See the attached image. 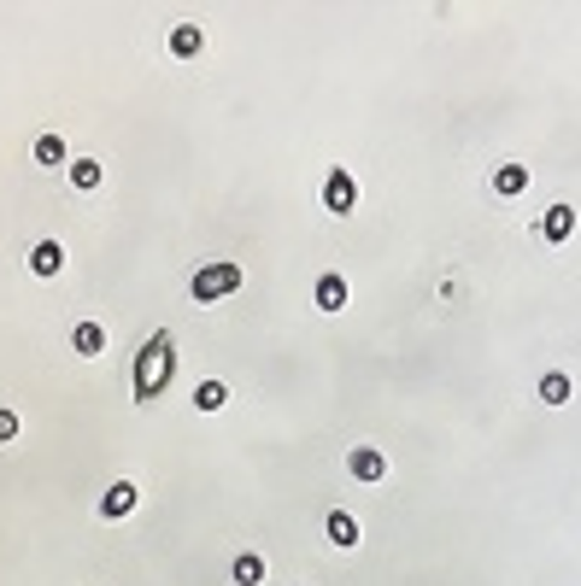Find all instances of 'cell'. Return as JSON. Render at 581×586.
Masks as SVG:
<instances>
[{
    "label": "cell",
    "mask_w": 581,
    "mask_h": 586,
    "mask_svg": "<svg viewBox=\"0 0 581 586\" xmlns=\"http://www.w3.org/2000/svg\"><path fill=\"white\" fill-rule=\"evenodd\" d=\"M170 370H176V340L159 329V335L135 352V405H153L159 393L170 387Z\"/></svg>",
    "instance_id": "1"
},
{
    "label": "cell",
    "mask_w": 581,
    "mask_h": 586,
    "mask_svg": "<svg viewBox=\"0 0 581 586\" xmlns=\"http://www.w3.org/2000/svg\"><path fill=\"white\" fill-rule=\"evenodd\" d=\"M241 265H206V270H194V281H188V293H194L200 305H217V299H229V293L241 288Z\"/></svg>",
    "instance_id": "2"
},
{
    "label": "cell",
    "mask_w": 581,
    "mask_h": 586,
    "mask_svg": "<svg viewBox=\"0 0 581 586\" xmlns=\"http://www.w3.org/2000/svg\"><path fill=\"white\" fill-rule=\"evenodd\" d=\"M323 206L335 211V217H347V211L358 206V182L347 176V170H329V182H323Z\"/></svg>",
    "instance_id": "3"
},
{
    "label": "cell",
    "mask_w": 581,
    "mask_h": 586,
    "mask_svg": "<svg viewBox=\"0 0 581 586\" xmlns=\"http://www.w3.org/2000/svg\"><path fill=\"white\" fill-rule=\"evenodd\" d=\"M569 235H576V206L558 199V206L540 217V240H552V247H558V240H569Z\"/></svg>",
    "instance_id": "4"
},
{
    "label": "cell",
    "mask_w": 581,
    "mask_h": 586,
    "mask_svg": "<svg viewBox=\"0 0 581 586\" xmlns=\"http://www.w3.org/2000/svg\"><path fill=\"white\" fill-rule=\"evenodd\" d=\"M347 469H353V481H370V487H376V481H388V458L376 446H358L353 458H347Z\"/></svg>",
    "instance_id": "5"
},
{
    "label": "cell",
    "mask_w": 581,
    "mask_h": 586,
    "mask_svg": "<svg viewBox=\"0 0 581 586\" xmlns=\"http://www.w3.org/2000/svg\"><path fill=\"white\" fill-rule=\"evenodd\" d=\"M135 499H142V492H135V481H112V487H106V499H100V517H129V510H135Z\"/></svg>",
    "instance_id": "6"
},
{
    "label": "cell",
    "mask_w": 581,
    "mask_h": 586,
    "mask_svg": "<svg viewBox=\"0 0 581 586\" xmlns=\"http://www.w3.org/2000/svg\"><path fill=\"white\" fill-rule=\"evenodd\" d=\"M29 270H36V276H59V270H65V247H59V240H36Z\"/></svg>",
    "instance_id": "7"
},
{
    "label": "cell",
    "mask_w": 581,
    "mask_h": 586,
    "mask_svg": "<svg viewBox=\"0 0 581 586\" xmlns=\"http://www.w3.org/2000/svg\"><path fill=\"white\" fill-rule=\"evenodd\" d=\"M200 47H206V29H200V24H176V29H170V53H176V59H200Z\"/></svg>",
    "instance_id": "8"
},
{
    "label": "cell",
    "mask_w": 581,
    "mask_h": 586,
    "mask_svg": "<svg viewBox=\"0 0 581 586\" xmlns=\"http://www.w3.org/2000/svg\"><path fill=\"white\" fill-rule=\"evenodd\" d=\"M340 305H347V276L329 270V276H317V311H340Z\"/></svg>",
    "instance_id": "9"
},
{
    "label": "cell",
    "mask_w": 581,
    "mask_h": 586,
    "mask_svg": "<svg viewBox=\"0 0 581 586\" xmlns=\"http://www.w3.org/2000/svg\"><path fill=\"white\" fill-rule=\"evenodd\" d=\"M71 346L83 352V358H100V352H106V329H100V322H77V329H71Z\"/></svg>",
    "instance_id": "10"
},
{
    "label": "cell",
    "mask_w": 581,
    "mask_h": 586,
    "mask_svg": "<svg viewBox=\"0 0 581 586\" xmlns=\"http://www.w3.org/2000/svg\"><path fill=\"white\" fill-rule=\"evenodd\" d=\"M323 533L335 545H358V522H353V510H329L323 517Z\"/></svg>",
    "instance_id": "11"
},
{
    "label": "cell",
    "mask_w": 581,
    "mask_h": 586,
    "mask_svg": "<svg viewBox=\"0 0 581 586\" xmlns=\"http://www.w3.org/2000/svg\"><path fill=\"white\" fill-rule=\"evenodd\" d=\"M569 393H576V381H569L564 370H546V376H540V399H546V405H569Z\"/></svg>",
    "instance_id": "12"
},
{
    "label": "cell",
    "mask_w": 581,
    "mask_h": 586,
    "mask_svg": "<svg viewBox=\"0 0 581 586\" xmlns=\"http://www.w3.org/2000/svg\"><path fill=\"white\" fill-rule=\"evenodd\" d=\"M523 188H528V170H523V165H499V170H494V194L517 199Z\"/></svg>",
    "instance_id": "13"
},
{
    "label": "cell",
    "mask_w": 581,
    "mask_h": 586,
    "mask_svg": "<svg viewBox=\"0 0 581 586\" xmlns=\"http://www.w3.org/2000/svg\"><path fill=\"white\" fill-rule=\"evenodd\" d=\"M229 581H235V586H258V581H265V558L241 551V558H235V569H229Z\"/></svg>",
    "instance_id": "14"
},
{
    "label": "cell",
    "mask_w": 581,
    "mask_h": 586,
    "mask_svg": "<svg viewBox=\"0 0 581 586\" xmlns=\"http://www.w3.org/2000/svg\"><path fill=\"white\" fill-rule=\"evenodd\" d=\"M224 399H229L224 381H200L194 387V411H224Z\"/></svg>",
    "instance_id": "15"
},
{
    "label": "cell",
    "mask_w": 581,
    "mask_h": 586,
    "mask_svg": "<svg viewBox=\"0 0 581 586\" xmlns=\"http://www.w3.org/2000/svg\"><path fill=\"white\" fill-rule=\"evenodd\" d=\"M100 176H106L100 159H77V165H71V188H83V194H88V188H100Z\"/></svg>",
    "instance_id": "16"
},
{
    "label": "cell",
    "mask_w": 581,
    "mask_h": 586,
    "mask_svg": "<svg viewBox=\"0 0 581 586\" xmlns=\"http://www.w3.org/2000/svg\"><path fill=\"white\" fill-rule=\"evenodd\" d=\"M59 159H65V141H59V135L36 141V165H59Z\"/></svg>",
    "instance_id": "17"
},
{
    "label": "cell",
    "mask_w": 581,
    "mask_h": 586,
    "mask_svg": "<svg viewBox=\"0 0 581 586\" xmlns=\"http://www.w3.org/2000/svg\"><path fill=\"white\" fill-rule=\"evenodd\" d=\"M0 440H18V411H0Z\"/></svg>",
    "instance_id": "18"
}]
</instances>
